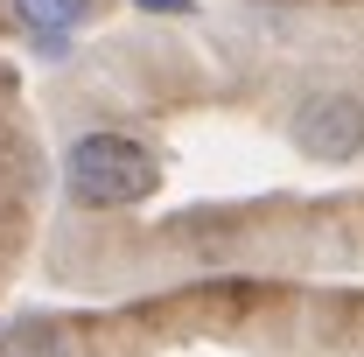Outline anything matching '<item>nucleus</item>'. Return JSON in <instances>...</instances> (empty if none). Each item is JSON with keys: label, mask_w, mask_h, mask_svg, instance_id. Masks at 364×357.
Listing matches in <instances>:
<instances>
[{"label": "nucleus", "mask_w": 364, "mask_h": 357, "mask_svg": "<svg viewBox=\"0 0 364 357\" xmlns=\"http://www.w3.org/2000/svg\"><path fill=\"white\" fill-rule=\"evenodd\" d=\"M0 357H77V343H70V329L28 315V322H7L0 329Z\"/></svg>", "instance_id": "4"}, {"label": "nucleus", "mask_w": 364, "mask_h": 357, "mask_svg": "<svg viewBox=\"0 0 364 357\" xmlns=\"http://www.w3.org/2000/svg\"><path fill=\"white\" fill-rule=\"evenodd\" d=\"M63 189L77 211H134L161 189V154L119 127L77 134L63 147Z\"/></svg>", "instance_id": "1"}, {"label": "nucleus", "mask_w": 364, "mask_h": 357, "mask_svg": "<svg viewBox=\"0 0 364 357\" xmlns=\"http://www.w3.org/2000/svg\"><path fill=\"white\" fill-rule=\"evenodd\" d=\"M7 14H14V28H21V36H36V43L56 56L63 36H77L91 14H98V0H7Z\"/></svg>", "instance_id": "3"}, {"label": "nucleus", "mask_w": 364, "mask_h": 357, "mask_svg": "<svg viewBox=\"0 0 364 357\" xmlns=\"http://www.w3.org/2000/svg\"><path fill=\"white\" fill-rule=\"evenodd\" d=\"M287 134H294V147H301L309 161L343 169V161L364 154V98L358 91H309V98L294 105Z\"/></svg>", "instance_id": "2"}]
</instances>
